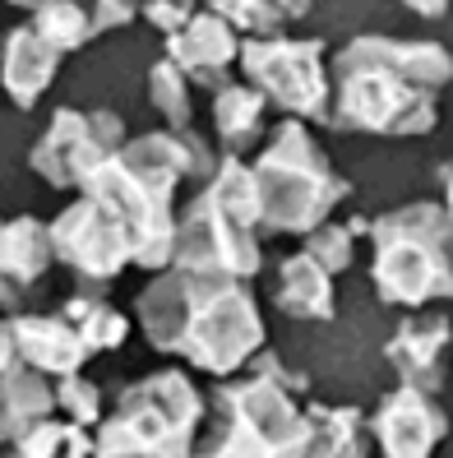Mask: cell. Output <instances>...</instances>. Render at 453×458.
Segmentation results:
<instances>
[{"instance_id": "6da1fadb", "label": "cell", "mask_w": 453, "mask_h": 458, "mask_svg": "<svg viewBox=\"0 0 453 458\" xmlns=\"http://www.w3.org/2000/svg\"><path fill=\"white\" fill-rule=\"evenodd\" d=\"M453 79L449 47L425 38H352L329 70V130L421 140L440 125V93Z\"/></svg>"}, {"instance_id": "7a4b0ae2", "label": "cell", "mask_w": 453, "mask_h": 458, "mask_svg": "<svg viewBox=\"0 0 453 458\" xmlns=\"http://www.w3.org/2000/svg\"><path fill=\"white\" fill-rule=\"evenodd\" d=\"M218 157L195 130H153L125 140L84 195L116 218L130 241V259L148 274H167L176 250V191L180 181L213 176Z\"/></svg>"}, {"instance_id": "3957f363", "label": "cell", "mask_w": 453, "mask_h": 458, "mask_svg": "<svg viewBox=\"0 0 453 458\" xmlns=\"http://www.w3.org/2000/svg\"><path fill=\"white\" fill-rule=\"evenodd\" d=\"M144 338L167 357L227 380L264 352V315L246 283L195 278L167 268L139 296Z\"/></svg>"}, {"instance_id": "277c9868", "label": "cell", "mask_w": 453, "mask_h": 458, "mask_svg": "<svg viewBox=\"0 0 453 458\" xmlns=\"http://www.w3.org/2000/svg\"><path fill=\"white\" fill-rule=\"evenodd\" d=\"M306 389L310 380L297 366L259 352L246 380L213 394L208 436H199L195 458H306Z\"/></svg>"}, {"instance_id": "5b68a950", "label": "cell", "mask_w": 453, "mask_h": 458, "mask_svg": "<svg viewBox=\"0 0 453 458\" xmlns=\"http://www.w3.org/2000/svg\"><path fill=\"white\" fill-rule=\"evenodd\" d=\"M259 199L246 157H222L204 191L176 213V250L172 268L195 278H222V283H250L264 255H259Z\"/></svg>"}, {"instance_id": "8992f818", "label": "cell", "mask_w": 453, "mask_h": 458, "mask_svg": "<svg viewBox=\"0 0 453 458\" xmlns=\"http://www.w3.org/2000/svg\"><path fill=\"white\" fill-rule=\"evenodd\" d=\"M255 199H259V227L264 232H297L310 236L329 213L348 199L352 185L338 176L333 157L315 144V134L301 121H278L250 163Z\"/></svg>"}, {"instance_id": "52a82bcc", "label": "cell", "mask_w": 453, "mask_h": 458, "mask_svg": "<svg viewBox=\"0 0 453 458\" xmlns=\"http://www.w3.org/2000/svg\"><path fill=\"white\" fill-rule=\"evenodd\" d=\"M370 283L384 306L421 310L453 301V223L440 204H407L370 218Z\"/></svg>"}, {"instance_id": "ba28073f", "label": "cell", "mask_w": 453, "mask_h": 458, "mask_svg": "<svg viewBox=\"0 0 453 458\" xmlns=\"http://www.w3.org/2000/svg\"><path fill=\"white\" fill-rule=\"evenodd\" d=\"M208 412L204 394L185 370H153L148 380L125 385L116 408L97 421V458H195L199 421Z\"/></svg>"}, {"instance_id": "9c48e42d", "label": "cell", "mask_w": 453, "mask_h": 458, "mask_svg": "<svg viewBox=\"0 0 453 458\" xmlns=\"http://www.w3.org/2000/svg\"><path fill=\"white\" fill-rule=\"evenodd\" d=\"M246 84L269 102L282 106L287 121H324L329 116V47L319 38H269L241 42Z\"/></svg>"}, {"instance_id": "30bf717a", "label": "cell", "mask_w": 453, "mask_h": 458, "mask_svg": "<svg viewBox=\"0 0 453 458\" xmlns=\"http://www.w3.org/2000/svg\"><path fill=\"white\" fill-rule=\"evenodd\" d=\"M125 144V125L106 106H61L33 144L29 167L51 191H84Z\"/></svg>"}, {"instance_id": "8fae6325", "label": "cell", "mask_w": 453, "mask_h": 458, "mask_svg": "<svg viewBox=\"0 0 453 458\" xmlns=\"http://www.w3.org/2000/svg\"><path fill=\"white\" fill-rule=\"evenodd\" d=\"M51 232V255H56L65 268H74L79 283H112L116 274H125L130 264V241L116 227V218L102 204H93L88 195H79L56 223H46Z\"/></svg>"}, {"instance_id": "7c38bea8", "label": "cell", "mask_w": 453, "mask_h": 458, "mask_svg": "<svg viewBox=\"0 0 453 458\" xmlns=\"http://www.w3.org/2000/svg\"><path fill=\"white\" fill-rule=\"evenodd\" d=\"M370 445H380L384 458H431L449 440V417L431 394L398 385L380 398V408L365 417Z\"/></svg>"}, {"instance_id": "4fadbf2b", "label": "cell", "mask_w": 453, "mask_h": 458, "mask_svg": "<svg viewBox=\"0 0 453 458\" xmlns=\"http://www.w3.org/2000/svg\"><path fill=\"white\" fill-rule=\"evenodd\" d=\"M167 61L180 70L185 84H199V89L218 93V89H227V74L241 61V38H236L208 5V10H195L180 33L167 38Z\"/></svg>"}, {"instance_id": "5bb4252c", "label": "cell", "mask_w": 453, "mask_h": 458, "mask_svg": "<svg viewBox=\"0 0 453 458\" xmlns=\"http://www.w3.org/2000/svg\"><path fill=\"white\" fill-rule=\"evenodd\" d=\"M453 343V319L449 315H407L403 325L393 329L384 357L398 370L403 389L416 394H440L444 389V352Z\"/></svg>"}, {"instance_id": "9a60e30c", "label": "cell", "mask_w": 453, "mask_h": 458, "mask_svg": "<svg viewBox=\"0 0 453 458\" xmlns=\"http://www.w3.org/2000/svg\"><path fill=\"white\" fill-rule=\"evenodd\" d=\"M10 329H14L19 366L38 370L51 385L79 375L84 361H88V347L79 343V334L70 329L65 315H10Z\"/></svg>"}, {"instance_id": "2e32d148", "label": "cell", "mask_w": 453, "mask_h": 458, "mask_svg": "<svg viewBox=\"0 0 453 458\" xmlns=\"http://www.w3.org/2000/svg\"><path fill=\"white\" fill-rule=\"evenodd\" d=\"M56 70H61V51L42 33H33L29 23H19V29L5 33V42H0V89L10 93L14 106L29 112V106L51 89Z\"/></svg>"}, {"instance_id": "e0dca14e", "label": "cell", "mask_w": 453, "mask_h": 458, "mask_svg": "<svg viewBox=\"0 0 453 458\" xmlns=\"http://www.w3.org/2000/svg\"><path fill=\"white\" fill-rule=\"evenodd\" d=\"M135 14H139L135 5H74V0L65 5V0H46V5H33L29 29L42 33L61 56H70V51L88 47L97 33L116 29V23H130Z\"/></svg>"}, {"instance_id": "ac0fdd59", "label": "cell", "mask_w": 453, "mask_h": 458, "mask_svg": "<svg viewBox=\"0 0 453 458\" xmlns=\"http://www.w3.org/2000/svg\"><path fill=\"white\" fill-rule=\"evenodd\" d=\"M56 417V385L42 380L38 370L14 366L0 375V454L14 449L33 426Z\"/></svg>"}, {"instance_id": "d6986e66", "label": "cell", "mask_w": 453, "mask_h": 458, "mask_svg": "<svg viewBox=\"0 0 453 458\" xmlns=\"http://www.w3.org/2000/svg\"><path fill=\"white\" fill-rule=\"evenodd\" d=\"M306 458H365L370 426L352 403H306Z\"/></svg>"}, {"instance_id": "ffe728a7", "label": "cell", "mask_w": 453, "mask_h": 458, "mask_svg": "<svg viewBox=\"0 0 453 458\" xmlns=\"http://www.w3.org/2000/svg\"><path fill=\"white\" fill-rule=\"evenodd\" d=\"M273 301L282 315L301 319V325H324V319H333V278L306 250H297L278 264Z\"/></svg>"}, {"instance_id": "44dd1931", "label": "cell", "mask_w": 453, "mask_h": 458, "mask_svg": "<svg viewBox=\"0 0 453 458\" xmlns=\"http://www.w3.org/2000/svg\"><path fill=\"white\" fill-rule=\"evenodd\" d=\"M56 264L51 255V232L38 218H0V283L10 287H33L38 278H46V268Z\"/></svg>"}, {"instance_id": "7402d4cb", "label": "cell", "mask_w": 453, "mask_h": 458, "mask_svg": "<svg viewBox=\"0 0 453 458\" xmlns=\"http://www.w3.org/2000/svg\"><path fill=\"white\" fill-rule=\"evenodd\" d=\"M264 112H269V102L250 84H227L213 93V125H218V144L227 148V157H241L255 144H264V134H269Z\"/></svg>"}, {"instance_id": "603a6c76", "label": "cell", "mask_w": 453, "mask_h": 458, "mask_svg": "<svg viewBox=\"0 0 453 458\" xmlns=\"http://www.w3.org/2000/svg\"><path fill=\"white\" fill-rule=\"evenodd\" d=\"M61 315L70 319V329L79 334V343L88 347V357H93V352H112V347H121V343L130 338V319H125L116 306H106L97 292L70 296Z\"/></svg>"}, {"instance_id": "cb8c5ba5", "label": "cell", "mask_w": 453, "mask_h": 458, "mask_svg": "<svg viewBox=\"0 0 453 458\" xmlns=\"http://www.w3.org/2000/svg\"><path fill=\"white\" fill-rule=\"evenodd\" d=\"M231 33H246V42H269V38H287V29L306 14V5H273V0H255V5H213Z\"/></svg>"}, {"instance_id": "d4e9b609", "label": "cell", "mask_w": 453, "mask_h": 458, "mask_svg": "<svg viewBox=\"0 0 453 458\" xmlns=\"http://www.w3.org/2000/svg\"><path fill=\"white\" fill-rule=\"evenodd\" d=\"M148 102H153V112L163 116L172 130H190V116H195V106H190V84H185L180 70H176L167 56L148 70Z\"/></svg>"}, {"instance_id": "484cf974", "label": "cell", "mask_w": 453, "mask_h": 458, "mask_svg": "<svg viewBox=\"0 0 453 458\" xmlns=\"http://www.w3.org/2000/svg\"><path fill=\"white\" fill-rule=\"evenodd\" d=\"M319 268H324L329 278H338L342 268H352L357 264V236L348 232V223H324L319 232L306 236V246H301Z\"/></svg>"}, {"instance_id": "4316f807", "label": "cell", "mask_w": 453, "mask_h": 458, "mask_svg": "<svg viewBox=\"0 0 453 458\" xmlns=\"http://www.w3.org/2000/svg\"><path fill=\"white\" fill-rule=\"evenodd\" d=\"M56 412H65V421H70L74 430L97 426V421L106 417V408H102V389L88 385L84 375H70V380L56 385Z\"/></svg>"}, {"instance_id": "83f0119b", "label": "cell", "mask_w": 453, "mask_h": 458, "mask_svg": "<svg viewBox=\"0 0 453 458\" xmlns=\"http://www.w3.org/2000/svg\"><path fill=\"white\" fill-rule=\"evenodd\" d=\"M190 14H195L190 5H144V19H153L167 38H172V33H180L185 23H190Z\"/></svg>"}, {"instance_id": "f1b7e54d", "label": "cell", "mask_w": 453, "mask_h": 458, "mask_svg": "<svg viewBox=\"0 0 453 458\" xmlns=\"http://www.w3.org/2000/svg\"><path fill=\"white\" fill-rule=\"evenodd\" d=\"M14 366H19V357H14V329H10V319L0 315V375L14 370Z\"/></svg>"}, {"instance_id": "f546056e", "label": "cell", "mask_w": 453, "mask_h": 458, "mask_svg": "<svg viewBox=\"0 0 453 458\" xmlns=\"http://www.w3.org/2000/svg\"><path fill=\"white\" fill-rule=\"evenodd\" d=\"M23 306V292L10 287V283H0V310H19Z\"/></svg>"}, {"instance_id": "4dcf8cb0", "label": "cell", "mask_w": 453, "mask_h": 458, "mask_svg": "<svg viewBox=\"0 0 453 458\" xmlns=\"http://www.w3.org/2000/svg\"><path fill=\"white\" fill-rule=\"evenodd\" d=\"M61 458H97V454H93V436H79V440H74V445H70Z\"/></svg>"}, {"instance_id": "1f68e13d", "label": "cell", "mask_w": 453, "mask_h": 458, "mask_svg": "<svg viewBox=\"0 0 453 458\" xmlns=\"http://www.w3.org/2000/svg\"><path fill=\"white\" fill-rule=\"evenodd\" d=\"M440 176H444V204H440V208L449 213V223H453V163H444Z\"/></svg>"}, {"instance_id": "d6a6232c", "label": "cell", "mask_w": 453, "mask_h": 458, "mask_svg": "<svg viewBox=\"0 0 453 458\" xmlns=\"http://www.w3.org/2000/svg\"><path fill=\"white\" fill-rule=\"evenodd\" d=\"M0 458H19V454H10V449H5V454H0Z\"/></svg>"}]
</instances>
